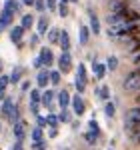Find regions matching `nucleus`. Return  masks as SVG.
Instances as JSON below:
<instances>
[{"label":"nucleus","instance_id":"f257e3e1","mask_svg":"<svg viewBox=\"0 0 140 150\" xmlns=\"http://www.w3.org/2000/svg\"><path fill=\"white\" fill-rule=\"evenodd\" d=\"M140 126V108H132V110H128L126 112V118H124V128L128 130V132H132L134 128Z\"/></svg>","mask_w":140,"mask_h":150},{"label":"nucleus","instance_id":"f03ea898","mask_svg":"<svg viewBox=\"0 0 140 150\" xmlns=\"http://www.w3.org/2000/svg\"><path fill=\"white\" fill-rule=\"evenodd\" d=\"M124 88L128 92H138L140 90V70L138 72H132L124 78Z\"/></svg>","mask_w":140,"mask_h":150},{"label":"nucleus","instance_id":"7ed1b4c3","mask_svg":"<svg viewBox=\"0 0 140 150\" xmlns=\"http://www.w3.org/2000/svg\"><path fill=\"white\" fill-rule=\"evenodd\" d=\"M70 68H72V58H70L68 52H62L58 58V70L60 72H68Z\"/></svg>","mask_w":140,"mask_h":150},{"label":"nucleus","instance_id":"20e7f679","mask_svg":"<svg viewBox=\"0 0 140 150\" xmlns=\"http://www.w3.org/2000/svg\"><path fill=\"white\" fill-rule=\"evenodd\" d=\"M70 104H72V110H74V114L82 116L84 112H86V104H84V100H82L80 96H74V98L70 100Z\"/></svg>","mask_w":140,"mask_h":150},{"label":"nucleus","instance_id":"39448f33","mask_svg":"<svg viewBox=\"0 0 140 150\" xmlns=\"http://www.w3.org/2000/svg\"><path fill=\"white\" fill-rule=\"evenodd\" d=\"M12 128H14V136H16V140L22 142L24 136H26V122H24V120H18V122L12 124Z\"/></svg>","mask_w":140,"mask_h":150},{"label":"nucleus","instance_id":"423d86ee","mask_svg":"<svg viewBox=\"0 0 140 150\" xmlns=\"http://www.w3.org/2000/svg\"><path fill=\"white\" fill-rule=\"evenodd\" d=\"M58 44H60V48H62V52H68V48H70V34L66 32V30H60Z\"/></svg>","mask_w":140,"mask_h":150},{"label":"nucleus","instance_id":"0eeeda50","mask_svg":"<svg viewBox=\"0 0 140 150\" xmlns=\"http://www.w3.org/2000/svg\"><path fill=\"white\" fill-rule=\"evenodd\" d=\"M40 60H42V66H50V64H52V52H50V48H42V50H40Z\"/></svg>","mask_w":140,"mask_h":150},{"label":"nucleus","instance_id":"6e6552de","mask_svg":"<svg viewBox=\"0 0 140 150\" xmlns=\"http://www.w3.org/2000/svg\"><path fill=\"white\" fill-rule=\"evenodd\" d=\"M10 22H12V14L8 10H4L0 14V32H2L6 26H10Z\"/></svg>","mask_w":140,"mask_h":150},{"label":"nucleus","instance_id":"1a4fd4ad","mask_svg":"<svg viewBox=\"0 0 140 150\" xmlns=\"http://www.w3.org/2000/svg\"><path fill=\"white\" fill-rule=\"evenodd\" d=\"M22 34H24L22 26H14V28L10 30V40L12 42H20V40H22Z\"/></svg>","mask_w":140,"mask_h":150},{"label":"nucleus","instance_id":"9d476101","mask_svg":"<svg viewBox=\"0 0 140 150\" xmlns=\"http://www.w3.org/2000/svg\"><path fill=\"white\" fill-rule=\"evenodd\" d=\"M36 82H38L40 88H44L48 82H50V78H48V70H40V72L36 74Z\"/></svg>","mask_w":140,"mask_h":150},{"label":"nucleus","instance_id":"9b49d317","mask_svg":"<svg viewBox=\"0 0 140 150\" xmlns=\"http://www.w3.org/2000/svg\"><path fill=\"white\" fill-rule=\"evenodd\" d=\"M58 104H60V108H68V104H70V94L66 92V90L58 92Z\"/></svg>","mask_w":140,"mask_h":150},{"label":"nucleus","instance_id":"f8f14e48","mask_svg":"<svg viewBox=\"0 0 140 150\" xmlns=\"http://www.w3.org/2000/svg\"><path fill=\"white\" fill-rule=\"evenodd\" d=\"M12 108H14V102H12L10 98H4V104H2V116L8 118L10 112H12Z\"/></svg>","mask_w":140,"mask_h":150},{"label":"nucleus","instance_id":"ddd939ff","mask_svg":"<svg viewBox=\"0 0 140 150\" xmlns=\"http://www.w3.org/2000/svg\"><path fill=\"white\" fill-rule=\"evenodd\" d=\"M4 10H8L10 14H16V12L20 10V4H18L16 0H6V6H4Z\"/></svg>","mask_w":140,"mask_h":150},{"label":"nucleus","instance_id":"4468645a","mask_svg":"<svg viewBox=\"0 0 140 150\" xmlns=\"http://www.w3.org/2000/svg\"><path fill=\"white\" fill-rule=\"evenodd\" d=\"M92 70H94V74H96V78H98V80H102V78H104L106 66H102V64H96V62H94V64H92Z\"/></svg>","mask_w":140,"mask_h":150},{"label":"nucleus","instance_id":"2eb2a0df","mask_svg":"<svg viewBox=\"0 0 140 150\" xmlns=\"http://www.w3.org/2000/svg\"><path fill=\"white\" fill-rule=\"evenodd\" d=\"M52 98H54V90H46L44 94H40V102L44 104V106H50Z\"/></svg>","mask_w":140,"mask_h":150},{"label":"nucleus","instance_id":"dca6fc26","mask_svg":"<svg viewBox=\"0 0 140 150\" xmlns=\"http://www.w3.org/2000/svg\"><path fill=\"white\" fill-rule=\"evenodd\" d=\"M46 30H48V18L40 16L38 18V34H46Z\"/></svg>","mask_w":140,"mask_h":150},{"label":"nucleus","instance_id":"f3484780","mask_svg":"<svg viewBox=\"0 0 140 150\" xmlns=\"http://www.w3.org/2000/svg\"><path fill=\"white\" fill-rule=\"evenodd\" d=\"M90 26H92L94 34H98V32H100V22H98V16H96L94 12H90Z\"/></svg>","mask_w":140,"mask_h":150},{"label":"nucleus","instance_id":"a211bd4d","mask_svg":"<svg viewBox=\"0 0 140 150\" xmlns=\"http://www.w3.org/2000/svg\"><path fill=\"white\" fill-rule=\"evenodd\" d=\"M32 24H34V18H32V14H24V16H22V24H20V26H22L24 30H26V28H32Z\"/></svg>","mask_w":140,"mask_h":150},{"label":"nucleus","instance_id":"6ab92c4d","mask_svg":"<svg viewBox=\"0 0 140 150\" xmlns=\"http://www.w3.org/2000/svg\"><path fill=\"white\" fill-rule=\"evenodd\" d=\"M20 76H22V68H20V66H16V68L12 70V74H10V78H8V80L16 84V82L20 80Z\"/></svg>","mask_w":140,"mask_h":150},{"label":"nucleus","instance_id":"aec40b11","mask_svg":"<svg viewBox=\"0 0 140 150\" xmlns=\"http://www.w3.org/2000/svg\"><path fill=\"white\" fill-rule=\"evenodd\" d=\"M58 34H60L58 28H50V30H48V42H52V44L58 42Z\"/></svg>","mask_w":140,"mask_h":150},{"label":"nucleus","instance_id":"412c9836","mask_svg":"<svg viewBox=\"0 0 140 150\" xmlns=\"http://www.w3.org/2000/svg\"><path fill=\"white\" fill-rule=\"evenodd\" d=\"M60 74H62L60 70H52V72H48V78H50V82H52V84H58V82H60Z\"/></svg>","mask_w":140,"mask_h":150},{"label":"nucleus","instance_id":"4be33fe9","mask_svg":"<svg viewBox=\"0 0 140 150\" xmlns=\"http://www.w3.org/2000/svg\"><path fill=\"white\" fill-rule=\"evenodd\" d=\"M8 120H10V124H14V122H18V120H20V112H18V108H16V104H14V108H12Z\"/></svg>","mask_w":140,"mask_h":150},{"label":"nucleus","instance_id":"5701e85b","mask_svg":"<svg viewBox=\"0 0 140 150\" xmlns=\"http://www.w3.org/2000/svg\"><path fill=\"white\" fill-rule=\"evenodd\" d=\"M114 112H116V106L112 102H106V106H104V114L108 116V118H112L114 116Z\"/></svg>","mask_w":140,"mask_h":150},{"label":"nucleus","instance_id":"b1692460","mask_svg":"<svg viewBox=\"0 0 140 150\" xmlns=\"http://www.w3.org/2000/svg\"><path fill=\"white\" fill-rule=\"evenodd\" d=\"M88 38H90L88 28H86V26H80V44H86V42H88Z\"/></svg>","mask_w":140,"mask_h":150},{"label":"nucleus","instance_id":"393cba45","mask_svg":"<svg viewBox=\"0 0 140 150\" xmlns=\"http://www.w3.org/2000/svg\"><path fill=\"white\" fill-rule=\"evenodd\" d=\"M46 124H48V126H52V128H56V126H58V124H60L58 116H56V114H50V116H48V118H46Z\"/></svg>","mask_w":140,"mask_h":150},{"label":"nucleus","instance_id":"a878e982","mask_svg":"<svg viewBox=\"0 0 140 150\" xmlns=\"http://www.w3.org/2000/svg\"><path fill=\"white\" fill-rule=\"evenodd\" d=\"M122 10H126V4L114 0V2H112V12H122Z\"/></svg>","mask_w":140,"mask_h":150},{"label":"nucleus","instance_id":"bb28decb","mask_svg":"<svg viewBox=\"0 0 140 150\" xmlns=\"http://www.w3.org/2000/svg\"><path fill=\"white\" fill-rule=\"evenodd\" d=\"M106 68H108V70H116V68H118V58H116V56H110V58H108Z\"/></svg>","mask_w":140,"mask_h":150},{"label":"nucleus","instance_id":"cd10ccee","mask_svg":"<svg viewBox=\"0 0 140 150\" xmlns=\"http://www.w3.org/2000/svg\"><path fill=\"white\" fill-rule=\"evenodd\" d=\"M98 96H100L102 100H108V96H110V88H108V86H102V88L98 90Z\"/></svg>","mask_w":140,"mask_h":150},{"label":"nucleus","instance_id":"c85d7f7f","mask_svg":"<svg viewBox=\"0 0 140 150\" xmlns=\"http://www.w3.org/2000/svg\"><path fill=\"white\" fill-rule=\"evenodd\" d=\"M30 136H32V140H42V128L38 126V128H34V130H32V134H30Z\"/></svg>","mask_w":140,"mask_h":150},{"label":"nucleus","instance_id":"c756f323","mask_svg":"<svg viewBox=\"0 0 140 150\" xmlns=\"http://www.w3.org/2000/svg\"><path fill=\"white\" fill-rule=\"evenodd\" d=\"M76 78L86 80V68H84V64H78V74H76Z\"/></svg>","mask_w":140,"mask_h":150},{"label":"nucleus","instance_id":"7c9ffc66","mask_svg":"<svg viewBox=\"0 0 140 150\" xmlns=\"http://www.w3.org/2000/svg\"><path fill=\"white\" fill-rule=\"evenodd\" d=\"M58 14L64 18V16H68V6H66V2H60V8H58Z\"/></svg>","mask_w":140,"mask_h":150},{"label":"nucleus","instance_id":"2f4dec72","mask_svg":"<svg viewBox=\"0 0 140 150\" xmlns=\"http://www.w3.org/2000/svg\"><path fill=\"white\" fill-rule=\"evenodd\" d=\"M32 148L34 150H46V140H36Z\"/></svg>","mask_w":140,"mask_h":150},{"label":"nucleus","instance_id":"473e14b6","mask_svg":"<svg viewBox=\"0 0 140 150\" xmlns=\"http://www.w3.org/2000/svg\"><path fill=\"white\" fill-rule=\"evenodd\" d=\"M84 88H86V80L76 78V90H78V92H84Z\"/></svg>","mask_w":140,"mask_h":150},{"label":"nucleus","instance_id":"72a5a7b5","mask_svg":"<svg viewBox=\"0 0 140 150\" xmlns=\"http://www.w3.org/2000/svg\"><path fill=\"white\" fill-rule=\"evenodd\" d=\"M90 132H94V134H96V136H98V132H100V128H98V122H96V120H90Z\"/></svg>","mask_w":140,"mask_h":150},{"label":"nucleus","instance_id":"f704fd0d","mask_svg":"<svg viewBox=\"0 0 140 150\" xmlns=\"http://www.w3.org/2000/svg\"><path fill=\"white\" fill-rule=\"evenodd\" d=\"M84 138H86L88 144H96V134H94V132H86V136H84Z\"/></svg>","mask_w":140,"mask_h":150},{"label":"nucleus","instance_id":"c9c22d12","mask_svg":"<svg viewBox=\"0 0 140 150\" xmlns=\"http://www.w3.org/2000/svg\"><path fill=\"white\" fill-rule=\"evenodd\" d=\"M58 120H60V122H68V120H70V114L66 112V108H62V114L58 116Z\"/></svg>","mask_w":140,"mask_h":150},{"label":"nucleus","instance_id":"e433bc0d","mask_svg":"<svg viewBox=\"0 0 140 150\" xmlns=\"http://www.w3.org/2000/svg\"><path fill=\"white\" fill-rule=\"evenodd\" d=\"M30 100H32V102H40V92H38V90H32V92H30Z\"/></svg>","mask_w":140,"mask_h":150},{"label":"nucleus","instance_id":"4c0bfd02","mask_svg":"<svg viewBox=\"0 0 140 150\" xmlns=\"http://www.w3.org/2000/svg\"><path fill=\"white\" fill-rule=\"evenodd\" d=\"M132 138H134V142H138V144H140V126L132 130Z\"/></svg>","mask_w":140,"mask_h":150},{"label":"nucleus","instance_id":"58836bf2","mask_svg":"<svg viewBox=\"0 0 140 150\" xmlns=\"http://www.w3.org/2000/svg\"><path fill=\"white\" fill-rule=\"evenodd\" d=\"M8 76H2V74H0V88H6V86H8Z\"/></svg>","mask_w":140,"mask_h":150},{"label":"nucleus","instance_id":"ea45409f","mask_svg":"<svg viewBox=\"0 0 140 150\" xmlns=\"http://www.w3.org/2000/svg\"><path fill=\"white\" fill-rule=\"evenodd\" d=\"M30 110H32L34 114H38V110H40V102H30Z\"/></svg>","mask_w":140,"mask_h":150},{"label":"nucleus","instance_id":"a19ab883","mask_svg":"<svg viewBox=\"0 0 140 150\" xmlns=\"http://www.w3.org/2000/svg\"><path fill=\"white\" fill-rule=\"evenodd\" d=\"M34 6H36L40 12H44V0H34Z\"/></svg>","mask_w":140,"mask_h":150},{"label":"nucleus","instance_id":"79ce46f5","mask_svg":"<svg viewBox=\"0 0 140 150\" xmlns=\"http://www.w3.org/2000/svg\"><path fill=\"white\" fill-rule=\"evenodd\" d=\"M38 126H40V128L48 126V124H46V118H44V116H38Z\"/></svg>","mask_w":140,"mask_h":150},{"label":"nucleus","instance_id":"37998d69","mask_svg":"<svg viewBox=\"0 0 140 150\" xmlns=\"http://www.w3.org/2000/svg\"><path fill=\"white\" fill-rule=\"evenodd\" d=\"M46 4H48V8H50V10H54V8H56V0H46Z\"/></svg>","mask_w":140,"mask_h":150},{"label":"nucleus","instance_id":"c03bdc74","mask_svg":"<svg viewBox=\"0 0 140 150\" xmlns=\"http://www.w3.org/2000/svg\"><path fill=\"white\" fill-rule=\"evenodd\" d=\"M10 150H22V142H20V140H16V144H14Z\"/></svg>","mask_w":140,"mask_h":150},{"label":"nucleus","instance_id":"a18cd8bd","mask_svg":"<svg viewBox=\"0 0 140 150\" xmlns=\"http://www.w3.org/2000/svg\"><path fill=\"white\" fill-rule=\"evenodd\" d=\"M34 66H36V68H40V66H42V60H40V58H34Z\"/></svg>","mask_w":140,"mask_h":150},{"label":"nucleus","instance_id":"49530a36","mask_svg":"<svg viewBox=\"0 0 140 150\" xmlns=\"http://www.w3.org/2000/svg\"><path fill=\"white\" fill-rule=\"evenodd\" d=\"M24 4H26V6H32V4H34V0H22Z\"/></svg>","mask_w":140,"mask_h":150},{"label":"nucleus","instance_id":"de8ad7c7","mask_svg":"<svg viewBox=\"0 0 140 150\" xmlns=\"http://www.w3.org/2000/svg\"><path fill=\"white\" fill-rule=\"evenodd\" d=\"M134 60H136V62L140 60V50H138V52H134Z\"/></svg>","mask_w":140,"mask_h":150},{"label":"nucleus","instance_id":"09e8293b","mask_svg":"<svg viewBox=\"0 0 140 150\" xmlns=\"http://www.w3.org/2000/svg\"><path fill=\"white\" fill-rule=\"evenodd\" d=\"M0 70H2V60H0Z\"/></svg>","mask_w":140,"mask_h":150},{"label":"nucleus","instance_id":"8fccbe9b","mask_svg":"<svg viewBox=\"0 0 140 150\" xmlns=\"http://www.w3.org/2000/svg\"><path fill=\"white\" fill-rule=\"evenodd\" d=\"M138 70H140V60H138Z\"/></svg>","mask_w":140,"mask_h":150},{"label":"nucleus","instance_id":"3c124183","mask_svg":"<svg viewBox=\"0 0 140 150\" xmlns=\"http://www.w3.org/2000/svg\"><path fill=\"white\" fill-rule=\"evenodd\" d=\"M60 2H68V0H60Z\"/></svg>","mask_w":140,"mask_h":150},{"label":"nucleus","instance_id":"603ef678","mask_svg":"<svg viewBox=\"0 0 140 150\" xmlns=\"http://www.w3.org/2000/svg\"><path fill=\"white\" fill-rule=\"evenodd\" d=\"M138 104H140V96H138Z\"/></svg>","mask_w":140,"mask_h":150},{"label":"nucleus","instance_id":"864d4df0","mask_svg":"<svg viewBox=\"0 0 140 150\" xmlns=\"http://www.w3.org/2000/svg\"><path fill=\"white\" fill-rule=\"evenodd\" d=\"M70 2H76V0H70Z\"/></svg>","mask_w":140,"mask_h":150},{"label":"nucleus","instance_id":"5fc2aeb1","mask_svg":"<svg viewBox=\"0 0 140 150\" xmlns=\"http://www.w3.org/2000/svg\"><path fill=\"white\" fill-rule=\"evenodd\" d=\"M0 130H2V126H0Z\"/></svg>","mask_w":140,"mask_h":150}]
</instances>
